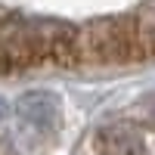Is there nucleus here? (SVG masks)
Returning a JSON list of instances; mask_svg holds the SVG:
<instances>
[{"label": "nucleus", "mask_w": 155, "mask_h": 155, "mask_svg": "<svg viewBox=\"0 0 155 155\" xmlns=\"http://www.w3.org/2000/svg\"><path fill=\"white\" fill-rule=\"evenodd\" d=\"M74 31L44 22H6L0 25V71H19L41 62L71 59Z\"/></svg>", "instance_id": "obj_1"}]
</instances>
